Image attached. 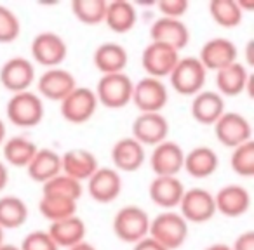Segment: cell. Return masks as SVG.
Listing matches in <instances>:
<instances>
[{"instance_id":"cb8c5ba5","label":"cell","mask_w":254,"mask_h":250,"mask_svg":"<svg viewBox=\"0 0 254 250\" xmlns=\"http://www.w3.org/2000/svg\"><path fill=\"white\" fill-rule=\"evenodd\" d=\"M92 63L101 75L124 73L127 63H129V54H127L126 47L120 44L105 42L96 47L94 54H92Z\"/></svg>"},{"instance_id":"f546056e","label":"cell","mask_w":254,"mask_h":250,"mask_svg":"<svg viewBox=\"0 0 254 250\" xmlns=\"http://www.w3.org/2000/svg\"><path fill=\"white\" fill-rule=\"evenodd\" d=\"M4 160L12 167L26 169L32 158L35 156L39 146L23 136H14L11 139H5L4 145Z\"/></svg>"},{"instance_id":"f1b7e54d","label":"cell","mask_w":254,"mask_h":250,"mask_svg":"<svg viewBox=\"0 0 254 250\" xmlns=\"http://www.w3.org/2000/svg\"><path fill=\"white\" fill-rule=\"evenodd\" d=\"M136 21H138V12H136V7L131 2L113 0V2L106 4L105 21L103 23H106V26L112 32L119 33V35L131 32L136 26Z\"/></svg>"},{"instance_id":"d4e9b609","label":"cell","mask_w":254,"mask_h":250,"mask_svg":"<svg viewBox=\"0 0 254 250\" xmlns=\"http://www.w3.org/2000/svg\"><path fill=\"white\" fill-rule=\"evenodd\" d=\"M190 111L195 122L202 123V125H214L219 120V116L226 111L225 99L218 92L202 91L197 96H193Z\"/></svg>"},{"instance_id":"4316f807","label":"cell","mask_w":254,"mask_h":250,"mask_svg":"<svg viewBox=\"0 0 254 250\" xmlns=\"http://www.w3.org/2000/svg\"><path fill=\"white\" fill-rule=\"evenodd\" d=\"M30 179L46 184L58 174H61V155L51 148H39L32 162L26 167Z\"/></svg>"},{"instance_id":"4dcf8cb0","label":"cell","mask_w":254,"mask_h":250,"mask_svg":"<svg viewBox=\"0 0 254 250\" xmlns=\"http://www.w3.org/2000/svg\"><path fill=\"white\" fill-rule=\"evenodd\" d=\"M28 219V205L19 197L5 195L0 197V228L18 229Z\"/></svg>"},{"instance_id":"52a82bcc","label":"cell","mask_w":254,"mask_h":250,"mask_svg":"<svg viewBox=\"0 0 254 250\" xmlns=\"http://www.w3.org/2000/svg\"><path fill=\"white\" fill-rule=\"evenodd\" d=\"M180 214L190 224H204L211 221L216 214L214 195L204 188H191L185 190V195L180 201Z\"/></svg>"},{"instance_id":"ba28073f","label":"cell","mask_w":254,"mask_h":250,"mask_svg":"<svg viewBox=\"0 0 254 250\" xmlns=\"http://www.w3.org/2000/svg\"><path fill=\"white\" fill-rule=\"evenodd\" d=\"M214 127L216 139L226 148H237L247 141H253V129L249 120L237 111H225Z\"/></svg>"},{"instance_id":"1f68e13d","label":"cell","mask_w":254,"mask_h":250,"mask_svg":"<svg viewBox=\"0 0 254 250\" xmlns=\"http://www.w3.org/2000/svg\"><path fill=\"white\" fill-rule=\"evenodd\" d=\"M39 212L47 221L58 222L71 217V215H77V201L61 197H53V195H42L39 201Z\"/></svg>"},{"instance_id":"e575fe53","label":"cell","mask_w":254,"mask_h":250,"mask_svg":"<svg viewBox=\"0 0 254 250\" xmlns=\"http://www.w3.org/2000/svg\"><path fill=\"white\" fill-rule=\"evenodd\" d=\"M82 191H84L82 183L64 176V174H58L56 177L42 184V195H53V197L68 198L73 201H78V198L82 197Z\"/></svg>"},{"instance_id":"f6af8a7d","label":"cell","mask_w":254,"mask_h":250,"mask_svg":"<svg viewBox=\"0 0 254 250\" xmlns=\"http://www.w3.org/2000/svg\"><path fill=\"white\" fill-rule=\"evenodd\" d=\"M204 250H232V247L226 245V243H214V245H209Z\"/></svg>"},{"instance_id":"74e56055","label":"cell","mask_w":254,"mask_h":250,"mask_svg":"<svg viewBox=\"0 0 254 250\" xmlns=\"http://www.w3.org/2000/svg\"><path fill=\"white\" fill-rule=\"evenodd\" d=\"M19 250H60L58 245L53 242V238L49 236V233L44 229H37L32 231L23 238Z\"/></svg>"},{"instance_id":"8d00e7d4","label":"cell","mask_w":254,"mask_h":250,"mask_svg":"<svg viewBox=\"0 0 254 250\" xmlns=\"http://www.w3.org/2000/svg\"><path fill=\"white\" fill-rule=\"evenodd\" d=\"M21 23L18 16L5 5H0V44H11L19 37Z\"/></svg>"},{"instance_id":"3957f363","label":"cell","mask_w":254,"mask_h":250,"mask_svg":"<svg viewBox=\"0 0 254 250\" xmlns=\"http://www.w3.org/2000/svg\"><path fill=\"white\" fill-rule=\"evenodd\" d=\"M132 87H134V82L126 71L124 73L101 75L94 94L98 99V104L101 102L105 108L120 109L131 102Z\"/></svg>"},{"instance_id":"d6986e66","label":"cell","mask_w":254,"mask_h":250,"mask_svg":"<svg viewBox=\"0 0 254 250\" xmlns=\"http://www.w3.org/2000/svg\"><path fill=\"white\" fill-rule=\"evenodd\" d=\"M253 77L249 75L246 64L235 61L230 66L223 68V70L216 71V85H218V94L225 98H235L251 87Z\"/></svg>"},{"instance_id":"603a6c76","label":"cell","mask_w":254,"mask_h":250,"mask_svg":"<svg viewBox=\"0 0 254 250\" xmlns=\"http://www.w3.org/2000/svg\"><path fill=\"white\" fill-rule=\"evenodd\" d=\"M216 212L226 217H240L251 207V195L240 184H226L214 195Z\"/></svg>"},{"instance_id":"60d3db41","label":"cell","mask_w":254,"mask_h":250,"mask_svg":"<svg viewBox=\"0 0 254 250\" xmlns=\"http://www.w3.org/2000/svg\"><path fill=\"white\" fill-rule=\"evenodd\" d=\"M132 250H167L164 249L160 243H157L153 238H150V236H145L143 240H139L138 243H134V249Z\"/></svg>"},{"instance_id":"ab89813d","label":"cell","mask_w":254,"mask_h":250,"mask_svg":"<svg viewBox=\"0 0 254 250\" xmlns=\"http://www.w3.org/2000/svg\"><path fill=\"white\" fill-rule=\"evenodd\" d=\"M232 250H254V231H246L237 236Z\"/></svg>"},{"instance_id":"8fae6325","label":"cell","mask_w":254,"mask_h":250,"mask_svg":"<svg viewBox=\"0 0 254 250\" xmlns=\"http://www.w3.org/2000/svg\"><path fill=\"white\" fill-rule=\"evenodd\" d=\"M68 47L63 37L54 32H42L32 42V57L40 66L60 68V64L66 59Z\"/></svg>"},{"instance_id":"9c48e42d","label":"cell","mask_w":254,"mask_h":250,"mask_svg":"<svg viewBox=\"0 0 254 250\" xmlns=\"http://www.w3.org/2000/svg\"><path fill=\"white\" fill-rule=\"evenodd\" d=\"M60 104L63 118L73 125H80V123H85L92 118V115L98 109V99H96L92 89L77 85Z\"/></svg>"},{"instance_id":"d6a6232c","label":"cell","mask_w":254,"mask_h":250,"mask_svg":"<svg viewBox=\"0 0 254 250\" xmlns=\"http://www.w3.org/2000/svg\"><path fill=\"white\" fill-rule=\"evenodd\" d=\"M209 14L216 25L228 30L237 28L244 19V12L240 11L237 0H212L209 4Z\"/></svg>"},{"instance_id":"83f0119b","label":"cell","mask_w":254,"mask_h":250,"mask_svg":"<svg viewBox=\"0 0 254 250\" xmlns=\"http://www.w3.org/2000/svg\"><path fill=\"white\" fill-rule=\"evenodd\" d=\"M219 158L216 151L209 146H197L185 153L183 169L195 179H205L218 170Z\"/></svg>"},{"instance_id":"44dd1931","label":"cell","mask_w":254,"mask_h":250,"mask_svg":"<svg viewBox=\"0 0 254 250\" xmlns=\"http://www.w3.org/2000/svg\"><path fill=\"white\" fill-rule=\"evenodd\" d=\"M146 160L145 146L139 145L132 138H122L113 145L112 148V162L113 169L119 172H136L143 167Z\"/></svg>"},{"instance_id":"ac0fdd59","label":"cell","mask_w":254,"mask_h":250,"mask_svg":"<svg viewBox=\"0 0 254 250\" xmlns=\"http://www.w3.org/2000/svg\"><path fill=\"white\" fill-rule=\"evenodd\" d=\"M150 39H152V42L164 44V46L173 47L174 50L180 52L190 42V32L181 19L159 18L150 26Z\"/></svg>"},{"instance_id":"836d02e7","label":"cell","mask_w":254,"mask_h":250,"mask_svg":"<svg viewBox=\"0 0 254 250\" xmlns=\"http://www.w3.org/2000/svg\"><path fill=\"white\" fill-rule=\"evenodd\" d=\"M106 0H73L71 2V12L84 25H99L105 21Z\"/></svg>"},{"instance_id":"9a60e30c","label":"cell","mask_w":254,"mask_h":250,"mask_svg":"<svg viewBox=\"0 0 254 250\" xmlns=\"http://www.w3.org/2000/svg\"><path fill=\"white\" fill-rule=\"evenodd\" d=\"M237 54H239V50L232 40L216 37L202 46L200 54L197 57L202 63V66L205 68V71H219L235 63Z\"/></svg>"},{"instance_id":"6da1fadb","label":"cell","mask_w":254,"mask_h":250,"mask_svg":"<svg viewBox=\"0 0 254 250\" xmlns=\"http://www.w3.org/2000/svg\"><path fill=\"white\" fill-rule=\"evenodd\" d=\"M148 236L167 250H176L188 238V222L180 212L164 210L150 219Z\"/></svg>"},{"instance_id":"bcb514c9","label":"cell","mask_w":254,"mask_h":250,"mask_svg":"<svg viewBox=\"0 0 254 250\" xmlns=\"http://www.w3.org/2000/svg\"><path fill=\"white\" fill-rule=\"evenodd\" d=\"M0 250H19V247L11 245V243H2V245H0Z\"/></svg>"},{"instance_id":"ee69618b","label":"cell","mask_w":254,"mask_h":250,"mask_svg":"<svg viewBox=\"0 0 254 250\" xmlns=\"http://www.w3.org/2000/svg\"><path fill=\"white\" fill-rule=\"evenodd\" d=\"M5 136H7V129H5L4 120L0 118V146H2L5 143Z\"/></svg>"},{"instance_id":"5bb4252c","label":"cell","mask_w":254,"mask_h":250,"mask_svg":"<svg viewBox=\"0 0 254 250\" xmlns=\"http://www.w3.org/2000/svg\"><path fill=\"white\" fill-rule=\"evenodd\" d=\"M75 87H77V78L63 68H49L40 75L37 82L40 98L56 102L63 101Z\"/></svg>"},{"instance_id":"7c38bea8","label":"cell","mask_w":254,"mask_h":250,"mask_svg":"<svg viewBox=\"0 0 254 250\" xmlns=\"http://www.w3.org/2000/svg\"><path fill=\"white\" fill-rule=\"evenodd\" d=\"M169 138V122L162 113H139L132 122V139L141 146H157Z\"/></svg>"},{"instance_id":"7dc6e473","label":"cell","mask_w":254,"mask_h":250,"mask_svg":"<svg viewBox=\"0 0 254 250\" xmlns=\"http://www.w3.org/2000/svg\"><path fill=\"white\" fill-rule=\"evenodd\" d=\"M2 243H5L4 242V229L0 228V245H2Z\"/></svg>"},{"instance_id":"2e32d148","label":"cell","mask_w":254,"mask_h":250,"mask_svg":"<svg viewBox=\"0 0 254 250\" xmlns=\"http://www.w3.org/2000/svg\"><path fill=\"white\" fill-rule=\"evenodd\" d=\"M183 148L176 141H171V139L153 146V151L150 155V167L155 172V176L178 177V174L183 170Z\"/></svg>"},{"instance_id":"e0dca14e","label":"cell","mask_w":254,"mask_h":250,"mask_svg":"<svg viewBox=\"0 0 254 250\" xmlns=\"http://www.w3.org/2000/svg\"><path fill=\"white\" fill-rule=\"evenodd\" d=\"M89 197L98 203H112L122 191V177L112 167H99L87 181Z\"/></svg>"},{"instance_id":"ffe728a7","label":"cell","mask_w":254,"mask_h":250,"mask_svg":"<svg viewBox=\"0 0 254 250\" xmlns=\"http://www.w3.org/2000/svg\"><path fill=\"white\" fill-rule=\"evenodd\" d=\"M99 169L98 158L94 153L87 150H68L61 155V174L71 177V179L84 183Z\"/></svg>"},{"instance_id":"d590c367","label":"cell","mask_w":254,"mask_h":250,"mask_svg":"<svg viewBox=\"0 0 254 250\" xmlns=\"http://www.w3.org/2000/svg\"><path fill=\"white\" fill-rule=\"evenodd\" d=\"M232 170L240 177L254 176V143L247 141L244 145L233 148L230 156Z\"/></svg>"},{"instance_id":"f35d334b","label":"cell","mask_w":254,"mask_h":250,"mask_svg":"<svg viewBox=\"0 0 254 250\" xmlns=\"http://www.w3.org/2000/svg\"><path fill=\"white\" fill-rule=\"evenodd\" d=\"M157 9L162 14L160 18L181 19L188 11V0H160Z\"/></svg>"},{"instance_id":"30bf717a","label":"cell","mask_w":254,"mask_h":250,"mask_svg":"<svg viewBox=\"0 0 254 250\" xmlns=\"http://www.w3.org/2000/svg\"><path fill=\"white\" fill-rule=\"evenodd\" d=\"M178 61H180L178 50L157 42H150L141 54V66L146 71V77L159 78V80L173 73Z\"/></svg>"},{"instance_id":"5b68a950","label":"cell","mask_w":254,"mask_h":250,"mask_svg":"<svg viewBox=\"0 0 254 250\" xmlns=\"http://www.w3.org/2000/svg\"><path fill=\"white\" fill-rule=\"evenodd\" d=\"M171 87L181 96H197L202 92L207 78V71L202 66L197 56L180 57L178 64L174 66L173 73L169 75Z\"/></svg>"},{"instance_id":"8992f818","label":"cell","mask_w":254,"mask_h":250,"mask_svg":"<svg viewBox=\"0 0 254 250\" xmlns=\"http://www.w3.org/2000/svg\"><path fill=\"white\" fill-rule=\"evenodd\" d=\"M169 101V91L162 80L153 77L139 78L132 87L134 106L141 113H160Z\"/></svg>"},{"instance_id":"7a4b0ae2","label":"cell","mask_w":254,"mask_h":250,"mask_svg":"<svg viewBox=\"0 0 254 250\" xmlns=\"http://www.w3.org/2000/svg\"><path fill=\"white\" fill-rule=\"evenodd\" d=\"M44 101L32 91L12 94L5 106V115L16 127L33 129L44 120Z\"/></svg>"},{"instance_id":"4fadbf2b","label":"cell","mask_w":254,"mask_h":250,"mask_svg":"<svg viewBox=\"0 0 254 250\" xmlns=\"http://www.w3.org/2000/svg\"><path fill=\"white\" fill-rule=\"evenodd\" d=\"M33 80H35V66L26 57H11L0 68V84L12 94L28 91Z\"/></svg>"},{"instance_id":"7402d4cb","label":"cell","mask_w":254,"mask_h":250,"mask_svg":"<svg viewBox=\"0 0 254 250\" xmlns=\"http://www.w3.org/2000/svg\"><path fill=\"white\" fill-rule=\"evenodd\" d=\"M150 200L160 208L173 210L180 207V201L185 195V186L174 176H155L148 188Z\"/></svg>"},{"instance_id":"277c9868","label":"cell","mask_w":254,"mask_h":250,"mask_svg":"<svg viewBox=\"0 0 254 250\" xmlns=\"http://www.w3.org/2000/svg\"><path fill=\"white\" fill-rule=\"evenodd\" d=\"M113 233L120 242L138 243L145 236H148L150 229V215L136 205L122 207L113 217Z\"/></svg>"},{"instance_id":"7bdbcfd3","label":"cell","mask_w":254,"mask_h":250,"mask_svg":"<svg viewBox=\"0 0 254 250\" xmlns=\"http://www.w3.org/2000/svg\"><path fill=\"white\" fill-rule=\"evenodd\" d=\"M66 250H96V247L91 245V243H87V242H80V243H77V245L70 247V249H66Z\"/></svg>"},{"instance_id":"b9f144b4","label":"cell","mask_w":254,"mask_h":250,"mask_svg":"<svg viewBox=\"0 0 254 250\" xmlns=\"http://www.w3.org/2000/svg\"><path fill=\"white\" fill-rule=\"evenodd\" d=\"M9 183V170L5 167V163L0 160V191H4L5 186Z\"/></svg>"},{"instance_id":"484cf974","label":"cell","mask_w":254,"mask_h":250,"mask_svg":"<svg viewBox=\"0 0 254 250\" xmlns=\"http://www.w3.org/2000/svg\"><path fill=\"white\" fill-rule=\"evenodd\" d=\"M47 233L58 245V249H70V247L84 242L87 228L78 215H71V217L63 219V221L51 222Z\"/></svg>"}]
</instances>
